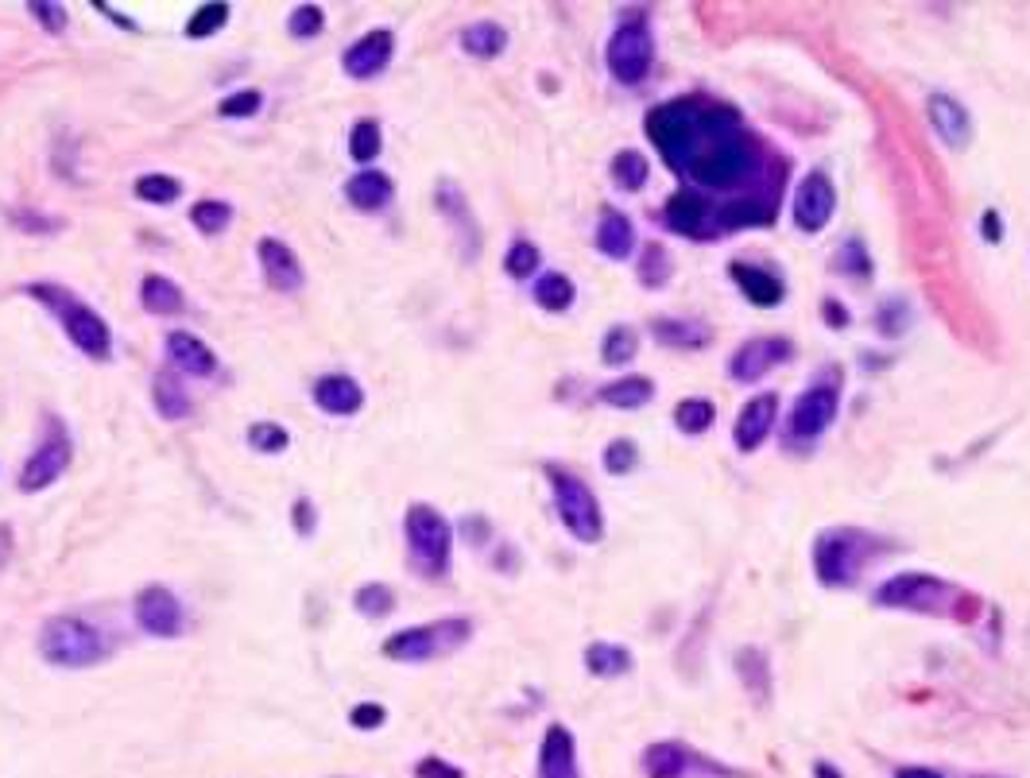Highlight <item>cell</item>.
Here are the masks:
<instances>
[{
	"instance_id": "12",
	"label": "cell",
	"mask_w": 1030,
	"mask_h": 778,
	"mask_svg": "<svg viewBox=\"0 0 1030 778\" xmlns=\"http://www.w3.org/2000/svg\"><path fill=\"white\" fill-rule=\"evenodd\" d=\"M794 225H798L802 233H822L825 225L833 221V214H837V190H833L830 175L825 171H810L806 178L798 183V190H794Z\"/></svg>"
},
{
	"instance_id": "58",
	"label": "cell",
	"mask_w": 1030,
	"mask_h": 778,
	"mask_svg": "<svg viewBox=\"0 0 1030 778\" xmlns=\"http://www.w3.org/2000/svg\"><path fill=\"white\" fill-rule=\"evenodd\" d=\"M895 778H945V775L930 771V767H899Z\"/></svg>"
},
{
	"instance_id": "40",
	"label": "cell",
	"mask_w": 1030,
	"mask_h": 778,
	"mask_svg": "<svg viewBox=\"0 0 1030 778\" xmlns=\"http://www.w3.org/2000/svg\"><path fill=\"white\" fill-rule=\"evenodd\" d=\"M717 423V407L709 400H683L675 407V426L683 434H705Z\"/></svg>"
},
{
	"instance_id": "38",
	"label": "cell",
	"mask_w": 1030,
	"mask_h": 778,
	"mask_svg": "<svg viewBox=\"0 0 1030 778\" xmlns=\"http://www.w3.org/2000/svg\"><path fill=\"white\" fill-rule=\"evenodd\" d=\"M136 198L140 201H151V206H171V201L183 198V183H178L175 175H140L136 178Z\"/></svg>"
},
{
	"instance_id": "7",
	"label": "cell",
	"mask_w": 1030,
	"mask_h": 778,
	"mask_svg": "<svg viewBox=\"0 0 1030 778\" xmlns=\"http://www.w3.org/2000/svg\"><path fill=\"white\" fill-rule=\"evenodd\" d=\"M547 481H550V492H555V508H558V519H562L566 531H570L578 542H586V546L601 542L605 539V512H601V500L594 496V489H589L578 473L558 469V465H547Z\"/></svg>"
},
{
	"instance_id": "17",
	"label": "cell",
	"mask_w": 1030,
	"mask_h": 778,
	"mask_svg": "<svg viewBox=\"0 0 1030 778\" xmlns=\"http://www.w3.org/2000/svg\"><path fill=\"white\" fill-rule=\"evenodd\" d=\"M256 256H259V272H264L272 290L291 295V290H298L306 283V272H303V264H298V256L291 253V245H283L279 237H259Z\"/></svg>"
},
{
	"instance_id": "42",
	"label": "cell",
	"mask_w": 1030,
	"mask_h": 778,
	"mask_svg": "<svg viewBox=\"0 0 1030 778\" xmlns=\"http://www.w3.org/2000/svg\"><path fill=\"white\" fill-rule=\"evenodd\" d=\"M259 105H264V93H259V89H233V93L222 97V105H217V117L245 120V117H256Z\"/></svg>"
},
{
	"instance_id": "9",
	"label": "cell",
	"mask_w": 1030,
	"mask_h": 778,
	"mask_svg": "<svg viewBox=\"0 0 1030 778\" xmlns=\"http://www.w3.org/2000/svg\"><path fill=\"white\" fill-rule=\"evenodd\" d=\"M841 411V387L833 384V380H822V384H810L806 392L794 400L791 415H786V445L791 450H806V445H814L817 437L833 426V418H837Z\"/></svg>"
},
{
	"instance_id": "32",
	"label": "cell",
	"mask_w": 1030,
	"mask_h": 778,
	"mask_svg": "<svg viewBox=\"0 0 1030 778\" xmlns=\"http://www.w3.org/2000/svg\"><path fill=\"white\" fill-rule=\"evenodd\" d=\"M140 303L148 314H178L186 306L183 287L167 275H144L140 283Z\"/></svg>"
},
{
	"instance_id": "20",
	"label": "cell",
	"mask_w": 1030,
	"mask_h": 778,
	"mask_svg": "<svg viewBox=\"0 0 1030 778\" xmlns=\"http://www.w3.org/2000/svg\"><path fill=\"white\" fill-rule=\"evenodd\" d=\"M926 117H930L934 132L942 136L949 148H964V144L972 140V117H969V109H964V105L957 101V97H949V93H930Z\"/></svg>"
},
{
	"instance_id": "53",
	"label": "cell",
	"mask_w": 1030,
	"mask_h": 778,
	"mask_svg": "<svg viewBox=\"0 0 1030 778\" xmlns=\"http://www.w3.org/2000/svg\"><path fill=\"white\" fill-rule=\"evenodd\" d=\"M415 778H465V775H461V767L445 764V759H438V756H426V759H419V767H415Z\"/></svg>"
},
{
	"instance_id": "22",
	"label": "cell",
	"mask_w": 1030,
	"mask_h": 778,
	"mask_svg": "<svg viewBox=\"0 0 1030 778\" xmlns=\"http://www.w3.org/2000/svg\"><path fill=\"white\" fill-rule=\"evenodd\" d=\"M345 198H349V206H356V209H364V214H380V209H388L392 206V198H395V183H392V175H384V171H356L353 178L345 183Z\"/></svg>"
},
{
	"instance_id": "37",
	"label": "cell",
	"mask_w": 1030,
	"mask_h": 778,
	"mask_svg": "<svg viewBox=\"0 0 1030 778\" xmlns=\"http://www.w3.org/2000/svg\"><path fill=\"white\" fill-rule=\"evenodd\" d=\"M353 608L361 615H372V620H384V615L395 612V589L384 585V581H369L353 593Z\"/></svg>"
},
{
	"instance_id": "49",
	"label": "cell",
	"mask_w": 1030,
	"mask_h": 778,
	"mask_svg": "<svg viewBox=\"0 0 1030 778\" xmlns=\"http://www.w3.org/2000/svg\"><path fill=\"white\" fill-rule=\"evenodd\" d=\"M906 303H899V298H887V303L880 306V314H875V326L883 329L887 337H899V334H906Z\"/></svg>"
},
{
	"instance_id": "19",
	"label": "cell",
	"mask_w": 1030,
	"mask_h": 778,
	"mask_svg": "<svg viewBox=\"0 0 1030 778\" xmlns=\"http://www.w3.org/2000/svg\"><path fill=\"white\" fill-rule=\"evenodd\" d=\"M314 403H318V411H326V415L349 418L364 407V387L356 384L353 376H345V372H330V376L314 380Z\"/></svg>"
},
{
	"instance_id": "18",
	"label": "cell",
	"mask_w": 1030,
	"mask_h": 778,
	"mask_svg": "<svg viewBox=\"0 0 1030 778\" xmlns=\"http://www.w3.org/2000/svg\"><path fill=\"white\" fill-rule=\"evenodd\" d=\"M539 778H581L578 743L566 725H550L539 748Z\"/></svg>"
},
{
	"instance_id": "30",
	"label": "cell",
	"mask_w": 1030,
	"mask_h": 778,
	"mask_svg": "<svg viewBox=\"0 0 1030 778\" xmlns=\"http://www.w3.org/2000/svg\"><path fill=\"white\" fill-rule=\"evenodd\" d=\"M534 303L542 306L547 314H566L573 306V298H578V287H573L570 275L562 272H542L539 279H534Z\"/></svg>"
},
{
	"instance_id": "46",
	"label": "cell",
	"mask_w": 1030,
	"mask_h": 778,
	"mask_svg": "<svg viewBox=\"0 0 1030 778\" xmlns=\"http://www.w3.org/2000/svg\"><path fill=\"white\" fill-rule=\"evenodd\" d=\"M248 445L256 453H283L291 445V434L279 423H253L248 426Z\"/></svg>"
},
{
	"instance_id": "51",
	"label": "cell",
	"mask_w": 1030,
	"mask_h": 778,
	"mask_svg": "<svg viewBox=\"0 0 1030 778\" xmlns=\"http://www.w3.org/2000/svg\"><path fill=\"white\" fill-rule=\"evenodd\" d=\"M28 12L36 16L39 23H43V31H51V36H59V31H67V8L62 4H47V0H31Z\"/></svg>"
},
{
	"instance_id": "5",
	"label": "cell",
	"mask_w": 1030,
	"mask_h": 778,
	"mask_svg": "<svg viewBox=\"0 0 1030 778\" xmlns=\"http://www.w3.org/2000/svg\"><path fill=\"white\" fill-rule=\"evenodd\" d=\"M469 639H473V623H469L465 615H445V620L395 631L384 643V654L392 662H434V659H445V654L461 651Z\"/></svg>"
},
{
	"instance_id": "16",
	"label": "cell",
	"mask_w": 1030,
	"mask_h": 778,
	"mask_svg": "<svg viewBox=\"0 0 1030 778\" xmlns=\"http://www.w3.org/2000/svg\"><path fill=\"white\" fill-rule=\"evenodd\" d=\"M778 423V395L775 392H764V395H752L748 403H744V411L736 415V426H733V442L740 453H756L759 445L772 437Z\"/></svg>"
},
{
	"instance_id": "13",
	"label": "cell",
	"mask_w": 1030,
	"mask_h": 778,
	"mask_svg": "<svg viewBox=\"0 0 1030 778\" xmlns=\"http://www.w3.org/2000/svg\"><path fill=\"white\" fill-rule=\"evenodd\" d=\"M791 356H794V345L786 342V337H752V342H744L733 353L728 376H733L736 384H756V380L772 376L778 364L791 361Z\"/></svg>"
},
{
	"instance_id": "48",
	"label": "cell",
	"mask_w": 1030,
	"mask_h": 778,
	"mask_svg": "<svg viewBox=\"0 0 1030 778\" xmlns=\"http://www.w3.org/2000/svg\"><path fill=\"white\" fill-rule=\"evenodd\" d=\"M639 279H644V287H663V283L670 279V256L667 248L651 245L644 253V264H639Z\"/></svg>"
},
{
	"instance_id": "33",
	"label": "cell",
	"mask_w": 1030,
	"mask_h": 778,
	"mask_svg": "<svg viewBox=\"0 0 1030 778\" xmlns=\"http://www.w3.org/2000/svg\"><path fill=\"white\" fill-rule=\"evenodd\" d=\"M651 329L663 345H675V348L709 345V326H705V322H694V318H659Z\"/></svg>"
},
{
	"instance_id": "39",
	"label": "cell",
	"mask_w": 1030,
	"mask_h": 778,
	"mask_svg": "<svg viewBox=\"0 0 1030 778\" xmlns=\"http://www.w3.org/2000/svg\"><path fill=\"white\" fill-rule=\"evenodd\" d=\"M380 148H384V132H380L376 120H356L353 132H349V156L356 164H372L380 156Z\"/></svg>"
},
{
	"instance_id": "57",
	"label": "cell",
	"mask_w": 1030,
	"mask_h": 778,
	"mask_svg": "<svg viewBox=\"0 0 1030 778\" xmlns=\"http://www.w3.org/2000/svg\"><path fill=\"white\" fill-rule=\"evenodd\" d=\"M97 12H101V16H109V20L117 23V28H125V31H136V23L128 20V16H120L117 8H109V4H97Z\"/></svg>"
},
{
	"instance_id": "11",
	"label": "cell",
	"mask_w": 1030,
	"mask_h": 778,
	"mask_svg": "<svg viewBox=\"0 0 1030 778\" xmlns=\"http://www.w3.org/2000/svg\"><path fill=\"white\" fill-rule=\"evenodd\" d=\"M70 457H75V445H70L67 426L51 418L43 442L31 450V457L23 461V469H20V492H43L47 484H55L67 473Z\"/></svg>"
},
{
	"instance_id": "43",
	"label": "cell",
	"mask_w": 1030,
	"mask_h": 778,
	"mask_svg": "<svg viewBox=\"0 0 1030 778\" xmlns=\"http://www.w3.org/2000/svg\"><path fill=\"white\" fill-rule=\"evenodd\" d=\"M636 465H639V445L631 437H616V442L605 445V473L628 476Z\"/></svg>"
},
{
	"instance_id": "36",
	"label": "cell",
	"mask_w": 1030,
	"mask_h": 778,
	"mask_svg": "<svg viewBox=\"0 0 1030 778\" xmlns=\"http://www.w3.org/2000/svg\"><path fill=\"white\" fill-rule=\"evenodd\" d=\"M639 353V334L631 326H612L605 334L601 342V361L608 368H624V364H631Z\"/></svg>"
},
{
	"instance_id": "10",
	"label": "cell",
	"mask_w": 1030,
	"mask_h": 778,
	"mask_svg": "<svg viewBox=\"0 0 1030 778\" xmlns=\"http://www.w3.org/2000/svg\"><path fill=\"white\" fill-rule=\"evenodd\" d=\"M872 601L880 608H906V612H945L957 601V589L934 573H899L875 589Z\"/></svg>"
},
{
	"instance_id": "25",
	"label": "cell",
	"mask_w": 1030,
	"mask_h": 778,
	"mask_svg": "<svg viewBox=\"0 0 1030 778\" xmlns=\"http://www.w3.org/2000/svg\"><path fill=\"white\" fill-rule=\"evenodd\" d=\"M594 245H597V253L608 259H628L636 253V225H631L628 214H620V209H605Z\"/></svg>"
},
{
	"instance_id": "34",
	"label": "cell",
	"mask_w": 1030,
	"mask_h": 778,
	"mask_svg": "<svg viewBox=\"0 0 1030 778\" xmlns=\"http://www.w3.org/2000/svg\"><path fill=\"white\" fill-rule=\"evenodd\" d=\"M612 183H616V190H624V194H639L647 186V178H651V164H647V156L644 151H636V148H628V151H620V156L612 159Z\"/></svg>"
},
{
	"instance_id": "59",
	"label": "cell",
	"mask_w": 1030,
	"mask_h": 778,
	"mask_svg": "<svg viewBox=\"0 0 1030 778\" xmlns=\"http://www.w3.org/2000/svg\"><path fill=\"white\" fill-rule=\"evenodd\" d=\"M8 554H12V531H8V526H0V565L8 562Z\"/></svg>"
},
{
	"instance_id": "45",
	"label": "cell",
	"mask_w": 1030,
	"mask_h": 778,
	"mask_svg": "<svg viewBox=\"0 0 1030 778\" xmlns=\"http://www.w3.org/2000/svg\"><path fill=\"white\" fill-rule=\"evenodd\" d=\"M322 28H326L322 4H298L295 12L287 16V31L295 39H314V36H322Z\"/></svg>"
},
{
	"instance_id": "4",
	"label": "cell",
	"mask_w": 1030,
	"mask_h": 778,
	"mask_svg": "<svg viewBox=\"0 0 1030 778\" xmlns=\"http://www.w3.org/2000/svg\"><path fill=\"white\" fill-rule=\"evenodd\" d=\"M109 639L101 628H94L82 615H51V620L39 628V654H43L51 667L62 670H86L97 662L109 659Z\"/></svg>"
},
{
	"instance_id": "50",
	"label": "cell",
	"mask_w": 1030,
	"mask_h": 778,
	"mask_svg": "<svg viewBox=\"0 0 1030 778\" xmlns=\"http://www.w3.org/2000/svg\"><path fill=\"white\" fill-rule=\"evenodd\" d=\"M8 221L16 225V229L23 233H36V237H47V233H59L62 221H55V217H39L36 209H28V214H20V209H8Z\"/></svg>"
},
{
	"instance_id": "3",
	"label": "cell",
	"mask_w": 1030,
	"mask_h": 778,
	"mask_svg": "<svg viewBox=\"0 0 1030 778\" xmlns=\"http://www.w3.org/2000/svg\"><path fill=\"white\" fill-rule=\"evenodd\" d=\"M880 554V539L860 526H833L814 542V573L825 589H853L867 562Z\"/></svg>"
},
{
	"instance_id": "31",
	"label": "cell",
	"mask_w": 1030,
	"mask_h": 778,
	"mask_svg": "<svg viewBox=\"0 0 1030 778\" xmlns=\"http://www.w3.org/2000/svg\"><path fill=\"white\" fill-rule=\"evenodd\" d=\"M151 403H156V411L167 418V423H178V418L190 415V395H186L183 380L175 376V372H159L156 384H151Z\"/></svg>"
},
{
	"instance_id": "27",
	"label": "cell",
	"mask_w": 1030,
	"mask_h": 778,
	"mask_svg": "<svg viewBox=\"0 0 1030 778\" xmlns=\"http://www.w3.org/2000/svg\"><path fill=\"white\" fill-rule=\"evenodd\" d=\"M631 667H636V659H631L628 647L605 643V639H597V643L586 647V670L594 678H624Z\"/></svg>"
},
{
	"instance_id": "26",
	"label": "cell",
	"mask_w": 1030,
	"mask_h": 778,
	"mask_svg": "<svg viewBox=\"0 0 1030 778\" xmlns=\"http://www.w3.org/2000/svg\"><path fill=\"white\" fill-rule=\"evenodd\" d=\"M597 400H601L605 407H616V411H639L655 400V380H647V376L612 380V384H605L601 392H597Z\"/></svg>"
},
{
	"instance_id": "56",
	"label": "cell",
	"mask_w": 1030,
	"mask_h": 778,
	"mask_svg": "<svg viewBox=\"0 0 1030 778\" xmlns=\"http://www.w3.org/2000/svg\"><path fill=\"white\" fill-rule=\"evenodd\" d=\"M825 318H830V326H848V311H841L837 298H825Z\"/></svg>"
},
{
	"instance_id": "8",
	"label": "cell",
	"mask_w": 1030,
	"mask_h": 778,
	"mask_svg": "<svg viewBox=\"0 0 1030 778\" xmlns=\"http://www.w3.org/2000/svg\"><path fill=\"white\" fill-rule=\"evenodd\" d=\"M605 67L620 86H639L655 67V31L644 16H631L612 31L605 47Z\"/></svg>"
},
{
	"instance_id": "23",
	"label": "cell",
	"mask_w": 1030,
	"mask_h": 778,
	"mask_svg": "<svg viewBox=\"0 0 1030 778\" xmlns=\"http://www.w3.org/2000/svg\"><path fill=\"white\" fill-rule=\"evenodd\" d=\"M733 279H736V287L744 290V298L748 303H756V306H778L783 303V279L778 275H772V272H764V267H756V264H744V259H733Z\"/></svg>"
},
{
	"instance_id": "2",
	"label": "cell",
	"mask_w": 1030,
	"mask_h": 778,
	"mask_svg": "<svg viewBox=\"0 0 1030 778\" xmlns=\"http://www.w3.org/2000/svg\"><path fill=\"white\" fill-rule=\"evenodd\" d=\"M28 295L36 298L39 306H47L55 318H59L62 334L75 342V348H82L89 361H109V356H112V329H109V322H105L97 311H89V303H82L75 290L62 287V283H31Z\"/></svg>"
},
{
	"instance_id": "35",
	"label": "cell",
	"mask_w": 1030,
	"mask_h": 778,
	"mask_svg": "<svg viewBox=\"0 0 1030 778\" xmlns=\"http://www.w3.org/2000/svg\"><path fill=\"white\" fill-rule=\"evenodd\" d=\"M190 221L202 237H222V233L233 225V206L222 198H202L190 206Z\"/></svg>"
},
{
	"instance_id": "41",
	"label": "cell",
	"mask_w": 1030,
	"mask_h": 778,
	"mask_svg": "<svg viewBox=\"0 0 1030 778\" xmlns=\"http://www.w3.org/2000/svg\"><path fill=\"white\" fill-rule=\"evenodd\" d=\"M229 23V4L225 0H214V4H202L198 12L186 20V39H209Z\"/></svg>"
},
{
	"instance_id": "47",
	"label": "cell",
	"mask_w": 1030,
	"mask_h": 778,
	"mask_svg": "<svg viewBox=\"0 0 1030 778\" xmlns=\"http://www.w3.org/2000/svg\"><path fill=\"white\" fill-rule=\"evenodd\" d=\"M872 272V259H867V248L860 240H845V248L837 253V275H853L856 283L867 279Z\"/></svg>"
},
{
	"instance_id": "21",
	"label": "cell",
	"mask_w": 1030,
	"mask_h": 778,
	"mask_svg": "<svg viewBox=\"0 0 1030 778\" xmlns=\"http://www.w3.org/2000/svg\"><path fill=\"white\" fill-rule=\"evenodd\" d=\"M164 353H167V364L183 372V376H214V372H217V356H214V348H209L206 342H202V337L183 334V329H175V334H167Z\"/></svg>"
},
{
	"instance_id": "15",
	"label": "cell",
	"mask_w": 1030,
	"mask_h": 778,
	"mask_svg": "<svg viewBox=\"0 0 1030 778\" xmlns=\"http://www.w3.org/2000/svg\"><path fill=\"white\" fill-rule=\"evenodd\" d=\"M392 55H395V36L388 28H376L349 47V51L342 55V67H345L349 78L369 82V78H380L388 67H392Z\"/></svg>"
},
{
	"instance_id": "24",
	"label": "cell",
	"mask_w": 1030,
	"mask_h": 778,
	"mask_svg": "<svg viewBox=\"0 0 1030 778\" xmlns=\"http://www.w3.org/2000/svg\"><path fill=\"white\" fill-rule=\"evenodd\" d=\"M694 764H697V756L678 740L651 743V748L644 751V775L647 778H686L689 771H694Z\"/></svg>"
},
{
	"instance_id": "52",
	"label": "cell",
	"mask_w": 1030,
	"mask_h": 778,
	"mask_svg": "<svg viewBox=\"0 0 1030 778\" xmlns=\"http://www.w3.org/2000/svg\"><path fill=\"white\" fill-rule=\"evenodd\" d=\"M388 720V709L376 701H364V705H353V712H349V725L361 728V732H372V728H380Z\"/></svg>"
},
{
	"instance_id": "1",
	"label": "cell",
	"mask_w": 1030,
	"mask_h": 778,
	"mask_svg": "<svg viewBox=\"0 0 1030 778\" xmlns=\"http://www.w3.org/2000/svg\"><path fill=\"white\" fill-rule=\"evenodd\" d=\"M647 136L667 167L697 194L756 198L767 178V151L740 112L713 97H675L647 112Z\"/></svg>"
},
{
	"instance_id": "6",
	"label": "cell",
	"mask_w": 1030,
	"mask_h": 778,
	"mask_svg": "<svg viewBox=\"0 0 1030 778\" xmlns=\"http://www.w3.org/2000/svg\"><path fill=\"white\" fill-rule=\"evenodd\" d=\"M403 534H408L411 565L423 578H445L453 558V526L438 508L430 504H411L408 519H403Z\"/></svg>"
},
{
	"instance_id": "14",
	"label": "cell",
	"mask_w": 1030,
	"mask_h": 778,
	"mask_svg": "<svg viewBox=\"0 0 1030 778\" xmlns=\"http://www.w3.org/2000/svg\"><path fill=\"white\" fill-rule=\"evenodd\" d=\"M136 623L156 639H175L183 636V604L167 585H148L136 593Z\"/></svg>"
},
{
	"instance_id": "29",
	"label": "cell",
	"mask_w": 1030,
	"mask_h": 778,
	"mask_svg": "<svg viewBox=\"0 0 1030 778\" xmlns=\"http://www.w3.org/2000/svg\"><path fill=\"white\" fill-rule=\"evenodd\" d=\"M504 47L508 31L497 20H477L461 31V51L473 55V59H497V55H504Z\"/></svg>"
},
{
	"instance_id": "44",
	"label": "cell",
	"mask_w": 1030,
	"mask_h": 778,
	"mask_svg": "<svg viewBox=\"0 0 1030 778\" xmlns=\"http://www.w3.org/2000/svg\"><path fill=\"white\" fill-rule=\"evenodd\" d=\"M539 264H542V256L531 240H516L504 256V272L512 275V279H531V275L539 272Z\"/></svg>"
},
{
	"instance_id": "28",
	"label": "cell",
	"mask_w": 1030,
	"mask_h": 778,
	"mask_svg": "<svg viewBox=\"0 0 1030 778\" xmlns=\"http://www.w3.org/2000/svg\"><path fill=\"white\" fill-rule=\"evenodd\" d=\"M438 209H442V217H450V221L458 225V229H465L469 256H477V248H481V229H477L473 214H469L465 194H461L453 183H438Z\"/></svg>"
},
{
	"instance_id": "55",
	"label": "cell",
	"mask_w": 1030,
	"mask_h": 778,
	"mask_svg": "<svg viewBox=\"0 0 1030 778\" xmlns=\"http://www.w3.org/2000/svg\"><path fill=\"white\" fill-rule=\"evenodd\" d=\"M980 229H984V240H988V245H1000L1003 221H1000V214H995V209H988V214H984V225H980Z\"/></svg>"
},
{
	"instance_id": "54",
	"label": "cell",
	"mask_w": 1030,
	"mask_h": 778,
	"mask_svg": "<svg viewBox=\"0 0 1030 778\" xmlns=\"http://www.w3.org/2000/svg\"><path fill=\"white\" fill-rule=\"evenodd\" d=\"M291 523H295L298 534H314V504L306 496L295 500V508H291Z\"/></svg>"
},
{
	"instance_id": "60",
	"label": "cell",
	"mask_w": 1030,
	"mask_h": 778,
	"mask_svg": "<svg viewBox=\"0 0 1030 778\" xmlns=\"http://www.w3.org/2000/svg\"><path fill=\"white\" fill-rule=\"evenodd\" d=\"M814 778H841V775L833 771V764H825L822 759V764H814Z\"/></svg>"
}]
</instances>
